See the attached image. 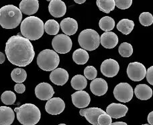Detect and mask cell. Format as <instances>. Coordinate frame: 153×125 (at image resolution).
Returning a JSON list of instances; mask_svg holds the SVG:
<instances>
[{
    "label": "cell",
    "mask_w": 153,
    "mask_h": 125,
    "mask_svg": "<svg viewBox=\"0 0 153 125\" xmlns=\"http://www.w3.org/2000/svg\"><path fill=\"white\" fill-rule=\"evenodd\" d=\"M15 115L12 108L0 106V125H10L13 123Z\"/></svg>",
    "instance_id": "7402d4cb"
},
{
    "label": "cell",
    "mask_w": 153,
    "mask_h": 125,
    "mask_svg": "<svg viewBox=\"0 0 153 125\" xmlns=\"http://www.w3.org/2000/svg\"><path fill=\"white\" fill-rule=\"evenodd\" d=\"M14 90L18 94H23L26 90V87L22 83H18L14 86Z\"/></svg>",
    "instance_id": "74e56055"
},
{
    "label": "cell",
    "mask_w": 153,
    "mask_h": 125,
    "mask_svg": "<svg viewBox=\"0 0 153 125\" xmlns=\"http://www.w3.org/2000/svg\"><path fill=\"white\" fill-rule=\"evenodd\" d=\"M71 84L75 90H83L87 86V81L85 76L76 75L72 78Z\"/></svg>",
    "instance_id": "484cf974"
},
{
    "label": "cell",
    "mask_w": 153,
    "mask_h": 125,
    "mask_svg": "<svg viewBox=\"0 0 153 125\" xmlns=\"http://www.w3.org/2000/svg\"><path fill=\"white\" fill-rule=\"evenodd\" d=\"M96 4L100 11L106 13L113 11L116 7L114 0H97Z\"/></svg>",
    "instance_id": "4316f807"
},
{
    "label": "cell",
    "mask_w": 153,
    "mask_h": 125,
    "mask_svg": "<svg viewBox=\"0 0 153 125\" xmlns=\"http://www.w3.org/2000/svg\"><path fill=\"white\" fill-rule=\"evenodd\" d=\"M146 80L149 83L153 86V66L149 67L146 71Z\"/></svg>",
    "instance_id": "8d00e7d4"
},
{
    "label": "cell",
    "mask_w": 153,
    "mask_h": 125,
    "mask_svg": "<svg viewBox=\"0 0 153 125\" xmlns=\"http://www.w3.org/2000/svg\"><path fill=\"white\" fill-rule=\"evenodd\" d=\"M74 1L78 4H83L86 1V0H74Z\"/></svg>",
    "instance_id": "b9f144b4"
},
{
    "label": "cell",
    "mask_w": 153,
    "mask_h": 125,
    "mask_svg": "<svg viewBox=\"0 0 153 125\" xmlns=\"http://www.w3.org/2000/svg\"><path fill=\"white\" fill-rule=\"evenodd\" d=\"M22 20L20 10L13 5H7L0 9V26L5 29L17 28Z\"/></svg>",
    "instance_id": "3957f363"
},
{
    "label": "cell",
    "mask_w": 153,
    "mask_h": 125,
    "mask_svg": "<svg viewBox=\"0 0 153 125\" xmlns=\"http://www.w3.org/2000/svg\"><path fill=\"white\" fill-rule=\"evenodd\" d=\"M65 108V102L60 97L49 99L45 105L46 112L51 115H59L63 112Z\"/></svg>",
    "instance_id": "8fae6325"
},
{
    "label": "cell",
    "mask_w": 153,
    "mask_h": 125,
    "mask_svg": "<svg viewBox=\"0 0 153 125\" xmlns=\"http://www.w3.org/2000/svg\"><path fill=\"white\" fill-rule=\"evenodd\" d=\"M99 26L101 30H102L103 31H111L115 27V21L112 18L110 17V16H104V17L100 19Z\"/></svg>",
    "instance_id": "83f0119b"
},
{
    "label": "cell",
    "mask_w": 153,
    "mask_h": 125,
    "mask_svg": "<svg viewBox=\"0 0 153 125\" xmlns=\"http://www.w3.org/2000/svg\"><path fill=\"white\" fill-rule=\"evenodd\" d=\"M116 6L120 10L128 9L132 4V0H114Z\"/></svg>",
    "instance_id": "d590c367"
},
{
    "label": "cell",
    "mask_w": 153,
    "mask_h": 125,
    "mask_svg": "<svg viewBox=\"0 0 153 125\" xmlns=\"http://www.w3.org/2000/svg\"><path fill=\"white\" fill-rule=\"evenodd\" d=\"M134 94L137 98L140 100H147L152 96V90L146 84H139L134 89Z\"/></svg>",
    "instance_id": "603a6c76"
},
{
    "label": "cell",
    "mask_w": 153,
    "mask_h": 125,
    "mask_svg": "<svg viewBox=\"0 0 153 125\" xmlns=\"http://www.w3.org/2000/svg\"><path fill=\"white\" fill-rule=\"evenodd\" d=\"M101 72L107 77H114L116 76L120 70V65L116 60L108 59L103 61L101 65Z\"/></svg>",
    "instance_id": "30bf717a"
},
{
    "label": "cell",
    "mask_w": 153,
    "mask_h": 125,
    "mask_svg": "<svg viewBox=\"0 0 153 125\" xmlns=\"http://www.w3.org/2000/svg\"><path fill=\"white\" fill-rule=\"evenodd\" d=\"M17 119L23 125H35L39 122L41 113L36 106L32 104H24L16 108Z\"/></svg>",
    "instance_id": "277c9868"
},
{
    "label": "cell",
    "mask_w": 153,
    "mask_h": 125,
    "mask_svg": "<svg viewBox=\"0 0 153 125\" xmlns=\"http://www.w3.org/2000/svg\"><path fill=\"white\" fill-rule=\"evenodd\" d=\"M11 77L16 83H22L25 81L27 77L26 71L22 68H16L11 73Z\"/></svg>",
    "instance_id": "f546056e"
},
{
    "label": "cell",
    "mask_w": 153,
    "mask_h": 125,
    "mask_svg": "<svg viewBox=\"0 0 153 125\" xmlns=\"http://www.w3.org/2000/svg\"><path fill=\"white\" fill-rule=\"evenodd\" d=\"M50 80L57 86H64L69 80V73L62 68H56L50 74Z\"/></svg>",
    "instance_id": "9a60e30c"
},
{
    "label": "cell",
    "mask_w": 153,
    "mask_h": 125,
    "mask_svg": "<svg viewBox=\"0 0 153 125\" xmlns=\"http://www.w3.org/2000/svg\"><path fill=\"white\" fill-rule=\"evenodd\" d=\"M146 74V69L143 64L139 62H130L127 68V75L130 80L140 81L144 80Z\"/></svg>",
    "instance_id": "9c48e42d"
},
{
    "label": "cell",
    "mask_w": 153,
    "mask_h": 125,
    "mask_svg": "<svg viewBox=\"0 0 153 125\" xmlns=\"http://www.w3.org/2000/svg\"><path fill=\"white\" fill-rule=\"evenodd\" d=\"M147 120H148V123L149 124L153 125V111L150 112L147 117Z\"/></svg>",
    "instance_id": "f35d334b"
},
{
    "label": "cell",
    "mask_w": 153,
    "mask_h": 125,
    "mask_svg": "<svg viewBox=\"0 0 153 125\" xmlns=\"http://www.w3.org/2000/svg\"><path fill=\"white\" fill-rule=\"evenodd\" d=\"M139 22L144 26H149L153 24V16L149 12H143L139 16Z\"/></svg>",
    "instance_id": "d6a6232c"
},
{
    "label": "cell",
    "mask_w": 153,
    "mask_h": 125,
    "mask_svg": "<svg viewBox=\"0 0 153 125\" xmlns=\"http://www.w3.org/2000/svg\"><path fill=\"white\" fill-rule=\"evenodd\" d=\"M52 46L57 53L66 54L71 50L73 42L71 38L67 34L56 35L52 40Z\"/></svg>",
    "instance_id": "52a82bcc"
},
{
    "label": "cell",
    "mask_w": 153,
    "mask_h": 125,
    "mask_svg": "<svg viewBox=\"0 0 153 125\" xmlns=\"http://www.w3.org/2000/svg\"><path fill=\"white\" fill-rule=\"evenodd\" d=\"M89 54L83 48H78L73 52V60L77 65H84L88 61Z\"/></svg>",
    "instance_id": "d4e9b609"
},
{
    "label": "cell",
    "mask_w": 153,
    "mask_h": 125,
    "mask_svg": "<svg viewBox=\"0 0 153 125\" xmlns=\"http://www.w3.org/2000/svg\"><path fill=\"white\" fill-rule=\"evenodd\" d=\"M62 31L68 36L75 34L78 30V23L75 19L66 18L63 19L60 24Z\"/></svg>",
    "instance_id": "44dd1931"
},
{
    "label": "cell",
    "mask_w": 153,
    "mask_h": 125,
    "mask_svg": "<svg viewBox=\"0 0 153 125\" xmlns=\"http://www.w3.org/2000/svg\"><path fill=\"white\" fill-rule=\"evenodd\" d=\"M49 12L54 18L62 17L67 12V6L62 0H52L48 5Z\"/></svg>",
    "instance_id": "ac0fdd59"
},
{
    "label": "cell",
    "mask_w": 153,
    "mask_h": 125,
    "mask_svg": "<svg viewBox=\"0 0 153 125\" xmlns=\"http://www.w3.org/2000/svg\"><path fill=\"white\" fill-rule=\"evenodd\" d=\"M35 94L40 100H48L53 97L54 91L53 87L48 83H40L35 88Z\"/></svg>",
    "instance_id": "4fadbf2b"
},
{
    "label": "cell",
    "mask_w": 153,
    "mask_h": 125,
    "mask_svg": "<svg viewBox=\"0 0 153 125\" xmlns=\"http://www.w3.org/2000/svg\"><path fill=\"white\" fill-rule=\"evenodd\" d=\"M72 102L75 107L84 108L89 106L91 102V97L87 92L83 90H78L71 96Z\"/></svg>",
    "instance_id": "5bb4252c"
},
{
    "label": "cell",
    "mask_w": 153,
    "mask_h": 125,
    "mask_svg": "<svg viewBox=\"0 0 153 125\" xmlns=\"http://www.w3.org/2000/svg\"><path fill=\"white\" fill-rule=\"evenodd\" d=\"M106 112L102 109L97 107H92L89 108H81L79 111V114L82 116H84L89 123L94 125H98L97 118L100 115Z\"/></svg>",
    "instance_id": "7c38bea8"
},
{
    "label": "cell",
    "mask_w": 153,
    "mask_h": 125,
    "mask_svg": "<svg viewBox=\"0 0 153 125\" xmlns=\"http://www.w3.org/2000/svg\"><path fill=\"white\" fill-rule=\"evenodd\" d=\"M1 100L5 105H12L16 102V96L12 91H5L1 94Z\"/></svg>",
    "instance_id": "1f68e13d"
},
{
    "label": "cell",
    "mask_w": 153,
    "mask_h": 125,
    "mask_svg": "<svg viewBox=\"0 0 153 125\" xmlns=\"http://www.w3.org/2000/svg\"><path fill=\"white\" fill-rule=\"evenodd\" d=\"M60 62V57L55 51L45 49L38 54L37 64L41 69L45 71H52L57 68Z\"/></svg>",
    "instance_id": "5b68a950"
},
{
    "label": "cell",
    "mask_w": 153,
    "mask_h": 125,
    "mask_svg": "<svg viewBox=\"0 0 153 125\" xmlns=\"http://www.w3.org/2000/svg\"><path fill=\"white\" fill-rule=\"evenodd\" d=\"M111 123V118L106 112L100 115L97 118V124L99 125H110Z\"/></svg>",
    "instance_id": "e575fe53"
},
{
    "label": "cell",
    "mask_w": 153,
    "mask_h": 125,
    "mask_svg": "<svg viewBox=\"0 0 153 125\" xmlns=\"http://www.w3.org/2000/svg\"><path fill=\"white\" fill-rule=\"evenodd\" d=\"M118 41V36H117L116 34L111 31L105 32L100 36V44L103 47L108 48V49L116 47Z\"/></svg>",
    "instance_id": "d6986e66"
},
{
    "label": "cell",
    "mask_w": 153,
    "mask_h": 125,
    "mask_svg": "<svg viewBox=\"0 0 153 125\" xmlns=\"http://www.w3.org/2000/svg\"><path fill=\"white\" fill-rule=\"evenodd\" d=\"M45 31L49 35H56L59 33V24L54 20H49L46 22L44 26Z\"/></svg>",
    "instance_id": "f1b7e54d"
},
{
    "label": "cell",
    "mask_w": 153,
    "mask_h": 125,
    "mask_svg": "<svg viewBox=\"0 0 153 125\" xmlns=\"http://www.w3.org/2000/svg\"><path fill=\"white\" fill-rule=\"evenodd\" d=\"M78 42L80 47L83 49L92 51L99 47L100 36L97 31L93 29H86L81 31L78 37Z\"/></svg>",
    "instance_id": "8992f818"
},
{
    "label": "cell",
    "mask_w": 153,
    "mask_h": 125,
    "mask_svg": "<svg viewBox=\"0 0 153 125\" xmlns=\"http://www.w3.org/2000/svg\"><path fill=\"white\" fill-rule=\"evenodd\" d=\"M128 111V108L124 104L112 103L106 108V113L110 115L111 118L117 119L126 116Z\"/></svg>",
    "instance_id": "2e32d148"
},
{
    "label": "cell",
    "mask_w": 153,
    "mask_h": 125,
    "mask_svg": "<svg viewBox=\"0 0 153 125\" xmlns=\"http://www.w3.org/2000/svg\"><path fill=\"white\" fill-rule=\"evenodd\" d=\"M134 90L132 87L128 83H120L115 87L114 96L117 101L126 103L132 99Z\"/></svg>",
    "instance_id": "ba28073f"
},
{
    "label": "cell",
    "mask_w": 153,
    "mask_h": 125,
    "mask_svg": "<svg viewBox=\"0 0 153 125\" xmlns=\"http://www.w3.org/2000/svg\"><path fill=\"white\" fill-rule=\"evenodd\" d=\"M84 75L86 79L89 80H93L96 78L97 75V71L94 66H87L84 69Z\"/></svg>",
    "instance_id": "836d02e7"
},
{
    "label": "cell",
    "mask_w": 153,
    "mask_h": 125,
    "mask_svg": "<svg viewBox=\"0 0 153 125\" xmlns=\"http://www.w3.org/2000/svg\"><path fill=\"white\" fill-rule=\"evenodd\" d=\"M5 55L9 61L19 67L30 64L35 56L33 45L29 39L20 34L11 36L6 42Z\"/></svg>",
    "instance_id": "6da1fadb"
},
{
    "label": "cell",
    "mask_w": 153,
    "mask_h": 125,
    "mask_svg": "<svg viewBox=\"0 0 153 125\" xmlns=\"http://www.w3.org/2000/svg\"><path fill=\"white\" fill-rule=\"evenodd\" d=\"M111 125H127L126 123H123V122H116V123H111Z\"/></svg>",
    "instance_id": "60d3db41"
},
{
    "label": "cell",
    "mask_w": 153,
    "mask_h": 125,
    "mask_svg": "<svg viewBox=\"0 0 153 125\" xmlns=\"http://www.w3.org/2000/svg\"><path fill=\"white\" fill-rule=\"evenodd\" d=\"M39 9L38 0H22L20 3V10L26 15L32 16L36 13Z\"/></svg>",
    "instance_id": "ffe728a7"
},
{
    "label": "cell",
    "mask_w": 153,
    "mask_h": 125,
    "mask_svg": "<svg viewBox=\"0 0 153 125\" xmlns=\"http://www.w3.org/2000/svg\"><path fill=\"white\" fill-rule=\"evenodd\" d=\"M119 54L123 57H130L133 53V47L128 42H123L118 48Z\"/></svg>",
    "instance_id": "4dcf8cb0"
},
{
    "label": "cell",
    "mask_w": 153,
    "mask_h": 125,
    "mask_svg": "<svg viewBox=\"0 0 153 125\" xmlns=\"http://www.w3.org/2000/svg\"><path fill=\"white\" fill-rule=\"evenodd\" d=\"M43 21L36 16H29L22 22L21 33L30 40H36L43 36L45 32Z\"/></svg>",
    "instance_id": "7a4b0ae2"
},
{
    "label": "cell",
    "mask_w": 153,
    "mask_h": 125,
    "mask_svg": "<svg viewBox=\"0 0 153 125\" xmlns=\"http://www.w3.org/2000/svg\"><path fill=\"white\" fill-rule=\"evenodd\" d=\"M90 90L97 96H102L108 90V85L102 78H95L90 83Z\"/></svg>",
    "instance_id": "e0dca14e"
},
{
    "label": "cell",
    "mask_w": 153,
    "mask_h": 125,
    "mask_svg": "<svg viewBox=\"0 0 153 125\" xmlns=\"http://www.w3.org/2000/svg\"><path fill=\"white\" fill-rule=\"evenodd\" d=\"M46 1H52V0H46Z\"/></svg>",
    "instance_id": "7bdbcfd3"
},
{
    "label": "cell",
    "mask_w": 153,
    "mask_h": 125,
    "mask_svg": "<svg viewBox=\"0 0 153 125\" xmlns=\"http://www.w3.org/2000/svg\"><path fill=\"white\" fill-rule=\"evenodd\" d=\"M5 61V56L3 53L0 52V65L4 63Z\"/></svg>",
    "instance_id": "ab89813d"
},
{
    "label": "cell",
    "mask_w": 153,
    "mask_h": 125,
    "mask_svg": "<svg viewBox=\"0 0 153 125\" xmlns=\"http://www.w3.org/2000/svg\"><path fill=\"white\" fill-rule=\"evenodd\" d=\"M117 31L121 32L124 35H128L131 33L134 28V22L129 19H122L117 24Z\"/></svg>",
    "instance_id": "cb8c5ba5"
}]
</instances>
